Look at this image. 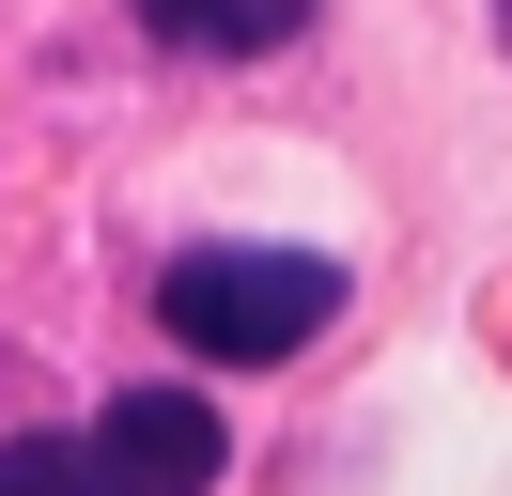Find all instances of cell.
<instances>
[{"mask_svg":"<svg viewBox=\"0 0 512 496\" xmlns=\"http://www.w3.org/2000/svg\"><path fill=\"white\" fill-rule=\"evenodd\" d=\"M326 310H342L326 248H171L156 264V326L218 372H280L295 341H326Z\"/></svg>","mask_w":512,"mask_h":496,"instance_id":"obj_1","label":"cell"},{"mask_svg":"<svg viewBox=\"0 0 512 496\" xmlns=\"http://www.w3.org/2000/svg\"><path fill=\"white\" fill-rule=\"evenodd\" d=\"M94 465H109V496H218L233 434H218L202 388H125V403L94 419Z\"/></svg>","mask_w":512,"mask_h":496,"instance_id":"obj_2","label":"cell"},{"mask_svg":"<svg viewBox=\"0 0 512 496\" xmlns=\"http://www.w3.org/2000/svg\"><path fill=\"white\" fill-rule=\"evenodd\" d=\"M156 47H187V62H264V47H295L311 31V0H125Z\"/></svg>","mask_w":512,"mask_h":496,"instance_id":"obj_3","label":"cell"},{"mask_svg":"<svg viewBox=\"0 0 512 496\" xmlns=\"http://www.w3.org/2000/svg\"><path fill=\"white\" fill-rule=\"evenodd\" d=\"M0 496H109L94 434H0Z\"/></svg>","mask_w":512,"mask_h":496,"instance_id":"obj_4","label":"cell"},{"mask_svg":"<svg viewBox=\"0 0 512 496\" xmlns=\"http://www.w3.org/2000/svg\"><path fill=\"white\" fill-rule=\"evenodd\" d=\"M497 47H512V0H497Z\"/></svg>","mask_w":512,"mask_h":496,"instance_id":"obj_5","label":"cell"}]
</instances>
